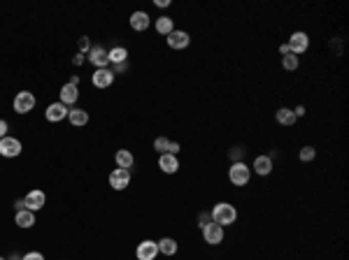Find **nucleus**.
<instances>
[{"label":"nucleus","instance_id":"24","mask_svg":"<svg viewBox=\"0 0 349 260\" xmlns=\"http://www.w3.org/2000/svg\"><path fill=\"white\" fill-rule=\"evenodd\" d=\"M156 30L161 33V35L168 37L172 30H175V24H172L170 16H158V19H156Z\"/></svg>","mask_w":349,"mask_h":260},{"label":"nucleus","instance_id":"38","mask_svg":"<svg viewBox=\"0 0 349 260\" xmlns=\"http://www.w3.org/2000/svg\"><path fill=\"white\" fill-rule=\"evenodd\" d=\"M156 7H170V0H156Z\"/></svg>","mask_w":349,"mask_h":260},{"label":"nucleus","instance_id":"12","mask_svg":"<svg viewBox=\"0 0 349 260\" xmlns=\"http://www.w3.org/2000/svg\"><path fill=\"white\" fill-rule=\"evenodd\" d=\"M166 40H168V47H170V49H187V47L191 45V37H189L187 30H172Z\"/></svg>","mask_w":349,"mask_h":260},{"label":"nucleus","instance_id":"19","mask_svg":"<svg viewBox=\"0 0 349 260\" xmlns=\"http://www.w3.org/2000/svg\"><path fill=\"white\" fill-rule=\"evenodd\" d=\"M14 223L19 225V228H24V230H28V228H33V225H35V214H33V211H28V209H21V211H16Z\"/></svg>","mask_w":349,"mask_h":260},{"label":"nucleus","instance_id":"13","mask_svg":"<svg viewBox=\"0 0 349 260\" xmlns=\"http://www.w3.org/2000/svg\"><path fill=\"white\" fill-rule=\"evenodd\" d=\"M86 58L96 65V70H100V68H107V65H110V58H107V49H102V47H98V45L89 49Z\"/></svg>","mask_w":349,"mask_h":260},{"label":"nucleus","instance_id":"5","mask_svg":"<svg viewBox=\"0 0 349 260\" xmlns=\"http://www.w3.org/2000/svg\"><path fill=\"white\" fill-rule=\"evenodd\" d=\"M45 202H47V195H45V190H28V193H26V198H24V207L28 211H33V214H35V211H40L42 207H45Z\"/></svg>","mask_w":349,"mask_h":260},{"label":"nucleus","instance_id":"37","mask_svg":"<svg viewBox=\"0 0 349 260\" xmlns=\"http://www.w3.org/2000/svg\"><path fill=\"white\" fill-rule=\"evenodd\" d=\"M294 114H296V119H298V116H303V114H305V107H303V105H298V107L294 110Z\"/></svg>","mask_w":349,"mask_h":260},{"label":"nucleus","instance_id":"9","mask_svg":"<svg viewBox=\"0 0 349 260\" xmlns=\"http://www.w3.org/2000/svg\"><path fill=\"white\" fill-rule=\"evenodd\" d=\"M21 154V142L16 137H3L0 140V156H5V158H16Z\"/></svg>","mask_w":349,"mask_h":260},{"label":"nucleus","instance_id":"36","mask_svg":"<svg viewBox=\"0 0 349 260\" xmlns=\"http://www.w3.org/2000/svg\"><path fill=\"white\" fill-rule=\"evenodd\" d=\"M279 54H282V56L291 54V51H289V45H286V42H284V45H279Z\"/></svg>","mask_w":349,"mask_h":260},{"label":"nucleus","instance_id":"21","mask_svg":"<svg viewBox=\"0 0 349 260\" xmlns=\"http://www.w3.org/2000/svg\"><path fill=\"white\" fill-rule=\"evenodd\" d=\"M156 244H158V253H163V255H175L179 249L177 242L172 240V237H163V240H158Z\"/></svg>","mask_w":349,"mask_h":260},{"label":"nucleus","instance_id":"2","mask_svg":"<svg viewBox=\"0 0 349 260\" xmlns=\"http://www.w3.org/2000/svg\"><path fill=\"white\" fill-rule=\"evenodd\" d=\"M249 179H252V167L244 163V160H238L228 167V181L233 186H247Z\"/></svg>","mask_w":349,"mask_h":260},{"label":"nucleus","instance_id":"31","mask_svg":"<svg viewBox=\"0 0 349 260\" xmlns=\"http://www.w3.org/2000/svg\"><path fill=\"white\" fill-rule=\"evenodd\" d=\"M21 260H45V255L37 253V251H31V253H26Z\"/></svg>","mask_w":349,"mask_h":260},{"label":"nucleus","instance_id":"34","mask_svg":"<svg viewBox=\"0 0 349 260\" xmlns=\"http://www.w3.org/2000/svg\"><path fill=\"white\" fill-rule=\"evenodd\" d=\"M168 154H172V156L179 154V144H177V142H170V149H168Z\"/></svg>","mask_w":349,"mask_h":260},{"label":"nucleus","instance_id":"23","mask_svg":"<svg viewBox=\"0 0 349 260\" xmlns=\"http://www.w3.org/2000/svg\"><path fill=\"white\" fill-rule=\"evenodd\" d=\"M275 119H277L279 125H294L296 123V114H294V110H289V107H279Z\"/></svg>","mask_w":349,"mask_h":260},{"label":"nucleus","instance_id":"28","mask_svg":"<svg viewBox=\"0 0 349 260\" xmlns=\"http://www.w3.org/2000/svg\"><path fill=\"white\" fill-rule=\"evenodd\" d=\"M210 221H212V216H210V211H202V214L198 216V225H200V230H202V228H205V225L210 223Z\"/></svg>","mask_w":349,"mask_h":260},{"label":"nucleus","instance_id":"10","mask_svg":"<svg viewBox=\"0 0 349 260\" xmlns=\"http://www.w3.org/2000/svg\"><path fill=\"white\" fill-rule=\"evenodd\" d=\"M112 81H114V72H112L110 68H100V70H96L91 75V84L96 86V89H110Z\"/></svg>","mask_w":349,"mask_h":260},{"label":"nucleus","instance_id":"27","mask_svg":"<svg viewBox=\"0 0 349 260\" xmlns=\"http://www.w3.org/2000/svg\"><path fill=\"white\" fill-rule=\"evenodd\" d=\"M154 149H156L158 154H168V149H170V140H168V137H156V140H154Z\"/></svg>","mask_w":349,"mask_h":260},{"label":"nucleus","instance_id":"8","mask_svg":"<svg viewBox=\"0 0 349 260\" xmlns=\"http://www.w3.org/2000/svg\"><path fill=\"white\" fill-rule=\"evenodd\" d=\"M156 255H158V244L156 242L145 240V242L137 244V249H135V258L137 260H156Z\"/></svg>","mask_w":349,"mask_h":260},{"label":"nucleus","instance_id":"16","mask_svg":"<svg viewBox=\"0 0 349 260\" xmlns=\"http://www.w3.org/2000/svg\"><path fill=\"white\" fill-rule=\"evenodd\" d=\"M131 28L137 30V33L147 30L149 28V14H147V12H142V10L133 12V14H131Z\"/></svg>","mask_w":349,"mask_h":260},{"label":"nucleus","instance_id":"1","mask_svg":"<svg viewBox=\"0 0 349 260\" xmlns=\"http://www.w3.org/2000/svg\"><path fill=\"white\" fill-rule=\"evenodd\" d=\"M210 216H212L214 223L226 228V225H233L238 221V209H235L231 202H217V205L212 207V211H210Z\"/></svg>","mask_w":349,"mask_h":260},{"label":"nucleus","instance_id":"11","mask_svg":"<svg viewBox=\"0 0 349 260\" xmlns=\"http://www.w3.org/2000/svg\"><path fill=\"white\" fill-rule=\"evenodd\" d=\"M68 107L63 105V102H51L49 107H47V112H45V119L49 121V123H58V121H63V119H68Z\"/></svg>","mask_w":349,"mask_h":260},{"label":"nucleus","instance_id":"6","mask_svg":"<svg viewBox=\"0 0 349 260\" xmlns=\"http://www.w3.org/2000/svg\"><path fill=\"white\" fill-rule=\"evenodd\" d=\"M202 240L208 242V244L217 246L223 242V228L219 223H214V221H210L205 228H202Z\"/></svg>","mask_w":349,"mask_h":260},{"label":"nucleus","instance_id":"32","mask_svg":"<svg viewBox=\"0 0 349 260\" xmlns=\"http://www.w3.org/2000/svg\"><path fill=\"white\" fill-rule=\"evenodd\" d=\"M7 130H10L7 121H5V119H0V140H3V137H7Z\"/></svg>","mask_w":349,"mask_h":260},{"label":"nucleus","instance_id":"25","mask_svg":"<svg viewBox=\"0 0 349 260\" xmlns=\"http://www.w3.org/2000/svg\"><path fill=\"white\" fill-rule=\"evenodd\" d=\"M298 65H300V58L298 56H294V54H286L282 58V68L286 72H294V70H298Z\"/></svg>","mask_w":349,"mask_h":260},{"label":"nucleus","instance_id":"26","mask_svg":"<svg viewBox=\"0 0 349 260\" xmlns=\"http://www.w3.org/2000/svg\"><path fill=\"white\" fill-rule=\"evenodd\" d=\"M298 158L303 160V163H310V160L317 158V149H314V146H303L300 154H298Z\"/></svg>","mask_w":349,"mask_h":260},{"label":"nucleus","instance_id":"4","mask_svg":"<svg viewBox=\"0 0 349 260\" xmlns=\"http://www.w3.org/2000/svg\"><path fill=\"white\" fill-rule=\"evenodd\" d=\"M286 45H289V51H291V54L300 56L310 49V37H307V33H303V30H296L294 35L289 37Z\"/></svg>","mask_w":349,"mask_h":260},{"label":"nucleus","instance_id":"15","mask_svg":"<svg viewBox=\"0 0 349 260\" xmlns=\"http://www.w3.org/2000/svg\"><path fill=\"white\" fill-rule=\"evenodd\" d=\"M158 167H161V172H166V175H175V172L179 170V160H177V156H172V154H161V156H158Z\"/></svg>","mask_w":349,"mask_h":260},{"label":"nucleus","instance_id":"35","mask_svg":"<svg viewBox=\"0 0 349 260\" xmlns=\"http://www.w3.org/2000/svg\"><path fill=\"white\" fill-rule=\"evenodd\" d=\"M84 56H86V54H77L75 58H72V63H75V65H81V63H84Z\"/></svg>","mask_w":349,"mask_h":260},{"label":"nucleus","instance_id":"14","mask_svg":"<svg viewBox=\"0 0 349 260\" xmlns=\"http://www.w3.org/2000/svg\"><path fill=\"white\" fill-rule=\"evenodd\" d=\"M252 170L256 172L258 177H268L273 172V158L270 156H256L252 163Z\"/></svg>","mask_w":349,"mask_h":260},{"label":"nucleus","instance_id":"3","mask_svg":"<svg viewBox=\"0 0 349 260\" xmlns=\"http://www.w3.org/2000/svg\"><path fill=\"white\" fill-rule=\"evenodd\" d=\"M12 107H14L16 114H28V112H33V107H35V95H33L31 91H19L14 102H12Z\"/></svg>","mask_w":349,"mask_h":260},{"label":"nucleus","instance_id":"30","mask_svg":"<svg viewBox=\"0 0 349 260\" xmlns=\"http://www.w3.org/2000/svg\"><path fill=\"white\" fill-rule=\"evenodd\" d=\"M244 151H247V149H244V146H235V149L231 151V156H233V158H235V163H238L240 158H244Z\"/></svg>","mask_w":349,"mask_h":260},{"label":"nucleus","instance_id":"40","mask_svg":"<svg viewBox=\"0 0 349 260\" xmlns=\"http://www.w3.org/2000/svg\"><path fill=\"white\" fill-rule=\"evenodd\" d=\"M7 260H21V258H19V255H12V258H7Z\"/></svg>","mask_w":349,"mask_h":260},{"label":"nucleus","instance_id":"29","mask_svg":"<svg viewBox=\"0 0 349 260\" xmlns=\"http://www.w3.org/2000/svg\"><path fill=\"white\" fill-rule=\"evenodd\" d=\"M89 49H91L89 37H79V54H89Z\"/></svg>","mask_w":349,"mask_h":260},{"label":"nucleus","instance_id":"17","mask_svg":"<svg viewBox=\"0 0 349 260\" xmlns=\"http://www.w3.org/2000/svg\"><path fill=\"white\" fill-rule=\"evenodd\" d=\"M77 98H79V91H77V86L68 81V84L61 89V102H63L66 107H68V105H75Z\"/></svg>","mask_w":349,"mask_h":260},{"label":"nucleus","instance_id":"41","mask_svg":"<svg viewBox=\"0 0 349 260\" xmlns=\"http://www.w3.org/2000/svg\"><path fill=\"white\" fill-rule=\"evenodd\" d=\"M0 260H7V258H3V255H0Z\"/></svg>","mask_w":349,"mask_h":260},{"label":"nucleus","instance_id":"20","mask_svg":"<svg viewBox=\"0 0 349 260\" xmlns=\"http://www.w3.org/2000/svg\"><path fill=\"white\" fill-rule=\"evenodd\" d=\"M68 121H70L72 125H86L89 123V114H86V110H79V107H72L70 112H68Z\"/></svg>","mask_w":349,"mask_h":260},{"label":"nucleus","instance_id":"7","mask_svg":"<svg viewBox=\"0 0 349 260\" xmlns=\"http://www.w3.org/2000/svg\"><path fill=\"white\" fill-rule=\"evenodd\" d=\"M110 186H112L114 190L128 188V186H131V170H124V167H116V170H112Z\"/></svg>","mask_w":349,"mask_h":260},{"label":"nucleus","instance_id":"18","mask_svg":"<svg viewBox=\"0 0 349 260\" xmlns=\"http://www.w3.org/2000/svg\"><path fill=\"white\" fill-rule=\"evenodd\" d=\"M114 160H116V167H124V170H131L133 163H135V156L131 154L128 149H119L114 154Z\"/></svg>","mask_w":349,"mask_h":260},{"label":"nucleus","instance_id":"39","mask_svg":"<svg viewBox=\"0 0 349 260\" xmlns=\"http://www.w3.org/2000/svg\"><path fill=\"white\" fill-rule=\"evenodd\" d=\"M14 207H16V211H21V209H26V207H24V200H16V202H14Z\"/></svg>","mask_w":349,"mask_h":260},{"label":"nucleus","instance_id":"33","mask_svg":"<svg viewBox=\"0 0 349 260\" xmlns=\"http://www.w3.org/2000/svg\"><path fill=\"white\" fill-rule=\"evenodd\" d=\"M124 70H128V60H126V63H116V65H112V72H114V75H116V72H124Z\"/></svg>","mask_w":349,"mask_h":260},{"label":"nucleus","instance_id":"22","mask_svg":"<svg viewBox=\"0 0 349 260\" xmlns=\"http://www.w3.org/2000/svg\"><path fill=\"white\" fill-rule=\"evenodd\" d=\"M107 58H110L112 65L126 63V60H128V49H126V47H112V49L107 51Z\"/></svg>","mask_w":349,"mask_h":260}]
</instances>
